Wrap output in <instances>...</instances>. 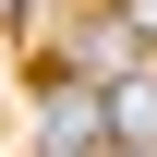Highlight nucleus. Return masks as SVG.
<instances>
[{
	"mask_svg": "<svg viewBox=\"0 0 157 157\" xmlns=\"http://www.w3.org/2000/svg\"><path fill=\"white\" fill-rule=\"evenodd\" d=\"M133 48H145V24L109 12V24H85V36H73V73H133Z\"/></svg>",
	"mask_w": 157,
	"mask_h": 157,
	"instance_id": "f03ea898",
	"label": "nucleus"
},
{
	"mask_svg": "<svg viewBox=\"0 0 157 157\" xmlns=\"http://www.w3.org/2000/svg\"><path fill=\"white\" fill-rule=\"evenodd\" d=\"M12 12H24V0H0V24H12Z\"/></svg>",
	"mask_w": 157,
	"mask_h": 157,
	"instance_id": "20e7f679",
	"label": "nucleus"
},
{
	"mask_svg": "<svg viewBox=\"0 0 157 157\" xmlns=\"http://www.w3.org/2000/svg\"><path fill=\"white\" fill-rule=\"evenodd\" d=\"M121 12H133V24H145V48H157V0H121Z\"/></svg>",
	"mask_w": 157,
	"mask_h": 157,
	"instance_id": "7ed1b4c3",
	"label": "nucleus"
},
{
	"mask_svg": "<svg viewBox=\"0 0 157 157\" xmlns=\"http://www.w3.org/2000/svg\"><path fill=\"white\" fill-rule=\"evenodd\" d=\"M109 145H157V73H109Z\"/></svg>",
	"mask_w": 157,
	"mask_h": 157,
	"instance_id": "f257e3e1",
	"label": "nucleus"
}]
</instances>
